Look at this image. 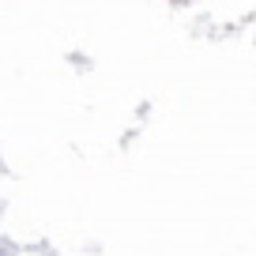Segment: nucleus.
<instances>
[{"instance_id": "1", "label": "nucleus", "mask_w": 256, "mask_h": 256, "mask_svg": "<svg viewBox=\"0 0 256 256\" xmlns=\"http://www.w3.org/2000/svg\"><path fill=\"white\" fill-rule=\"evenodd\" d=\"M0 256H4V252H0Z\"/></svg>"}]
</instances>
